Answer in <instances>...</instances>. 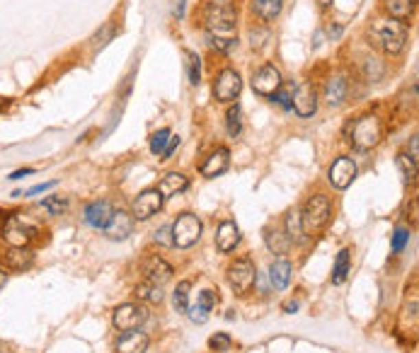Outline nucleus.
<instances>
[{"label":"nucleus","mask_w":419,"mask_h":353,"mask_svg":"<svg viewBox=\"0 0 419 353\" xmlns=\"http://www.w3.org/2000/svg\"><path fill=\"white\" fill-rule=\"evenodd\" d=\"M291 273H293V267L288 264L286 259L274 261V264L269 267V281H271V286H274L276 291H284V288L291 283Z\"/></svg>","instance_id":"obj_23"},{"label":"nucleus","mask_w":419,"mask_h":353,"mask_svg":"<svg viewBox=\"0 0 419 353\" xmlns=\"http://www.w3.org/2000/svg\"><path fill=\"white\" fill-rule=\"evenodd\" d=\"M291 107L296 109V114L303 119L313 117V114L317 112V93L310 82H301V85L296 87V93L291 95Z\"/></svg>","instance_id":"obj_12"},{"label":"nucleus","mask_w":419,"mask_h":353,"mask_svg":"<svg viewBox=\"0 0 419 353\" xmlns=\"http://www.w3.org/2000/svg\"><path fill=\"white\" fill-rule=\"evenodd\" d=\"M0 353H12V351H10V348H3V346H0Z\"/></svg>","instance_id":"obj_49"},{"label":"nucleus","mask_w":419,"mask_h":353,"mask_svg":"<svg viewBox=\"0 0 419 353\" xmlns=\"http://www.w3.org/2000/svg\"><path fill=\"white\" fill-rule=\"evenodd\" d=\"M344 97H347V80L342 75L330 77L328 85H325V102L337 107V104L344 102Z\"/></svg>","instance_id":"obj_24"},{"label":"nucleus","mask_w":419,"mask_h":353,"mask_svg":"<svg viewBox=\"0 0 419 353\" xmlns=\"http://www.w3.org/2000/svg\"><path fill=\"white\" fill-rule=\"evenodd\" d=\"M41 208L52 215H61L68 210V199H63V196H46V199L41 201Z\"/></svg>","instance_id":"obj_32"},{"label":"nucleus","mask_w":419,"mask_h":353,"mask_svg":"<svg viewBox=\"0 0 419 353\" xmlns=\"http://www.w3.org/2000/svg\"><path fill=\"white\" fill-rule=\"evenodd\" d=\"M349 269H352V256H349V249H342L335 259V269H332V283L335 286H342L349 276Z\"/></svg>","instance_id":"obj_27"},{"label":"nucleus","mask_w":419,"mask_h":353,"mask_svg":"<svg viewBox=\"0 0 419 353\" xmlns=\"http://www.w3.org/2000/svg\"><path fill=\"white\" fill-rule=\"evenodd\" d=\"M114 208L109 201H95V204H90L85 208V223L90 228H98V230H104V226L109 223V218H112Z\"/></svg>","instance_id":"obj_16"},{"label":"nucleus","mask_w":419,"mask_h":353,"mask_svg":"<svg viewBox=\"0 0 419 353\" xmlns=\"http://www.w3.org/2000/svg\"><path fill=\"white\" fill-rule=\"evenodd\" d=\"M133 232V218L131 213H124V210H114L109 223L104 226V235L114 242H122L126 240L128 235Z\"/></svg>","instance_id":"obj_15"},{"label":"nucleus","mask_w":419,"mask_h":353,"mask_svg":"<svg viewBox=\"0 0 419 353\" xmlns=\"http://www.w3.org/2000/svg\"><path fill=\"white\" fill-rule=\"evenodd\" d=\"M264 240H267V247H269L274 254H286L288 247H291V240H288L286 232L276 230V228H274V230H267Z\"/></svg>","instance_id":"obj_28"},{"label":"nucleus","mask_w":419,"mask_h":353,"mask_svg":"<svg viewBox=\"0 0 419 353\" xmlns=\"http://www.w3.org/2000/svg\"><path fill=\"white\" fill-rule=\"evenodd\" d=\"M228 281L238 295L250 293V288L255 286V281H257L255 264H252L250 259H236V264H230V269H228Z\"/></svg>","instance_id":"obj_8"},{"label":"nucleus","mask_w":419,"mask_h":353,"mask_svg":"<svg viewBox=\"0 0 419 353\" xmlns=\"http://www.w3.org/2000/svg\"><path fill=\"white\" fill-rule=\"evenodd\" d=\"M291 90H284V93L282 95H279V102H282L284 104V107H286V109H291Z\"/></svg>","instance_id":"obj_44"},{"label":"nucleus","mask_w":419,"mask_h":353,"mask_svg":"<svg viewBox=\"0 0 419 353\" xmlns=\"http://www.w3.org/2000/svg\"><path fill=\"white\" fill-rule=\"evenodd\" d=\"M238 242H240V230H238L236 223H230V220L220 223L218 232H216V245H218V249L233 252L238 247Z\"/></svg>","instance_id":"obj_20"},{"label":"nucleus","mask_w":419,"mask_h":353,"mask_svg":"<svg viewBox=\"0 0 419 353\" xmlns=\"http://www.w3.org/2000/svg\"><path fill=\"white\" fill-rule=\"evenodd\" d=\"M240 90H242L240 73L233 71V68H225V71L218 73V77L214 82V95L218 102H233L240 95Z\"/></svg>","instance_id":"obj_9"},{"label":"nucleus","mask_w":419,"mask_h":353,"mask_svg":"<svg viewBox=\"0 0 419 353\" xmlns=\"http://www.w3.org/2000/svg\"><path fill=\"white\" fill-rule=\"evenodd\" d=\"M252 90L262 97H274L282 90V73L274 66H262L260 71L252 75Z\"/></svg>","instance_id":"obj_10"},{"label":"nucleus","mask_w":419,"mask_h":353,"mask_svg":"<svg viewBox=\"0 0 419 353\" xmlns=\"http://www.w3.org/2000/svg\"><path fill=\"white\" fill-rule=\"evenodd\" d=\"M3 264L12 271H27V269L34 264V254H32L27 247H10V249L3 254Z\"/></svg>","instance_id":"obj_18"},{"label":"nucleus","mask_w":419,"mask_h":353,"mask_svg":"<svg viewBox=\"0 0 419 353\" xmlns=\"http://www.w3.org/2000/svg\"><path fill=\"white\" fill-rule=\"evenodd\" d=\"M187 189H190V180L179 172H168L158 184V191L163 194V199H168V196H177Z\"/></svg>","instance_id":"obj_21"},{"label":"nucleus","mask_w":419,"mask_h":353,"mask_svg":"<svg viewBox=\"0 0 419 353\" xmlns=\"http://www.w3.org/2000/svg\"><path fill=\"white\" fill-rule=\"evenodd\" d=\"M155 242L165 247L172 245V226H163L160 230H155Z\"/></svg>","instance_id":"obj_41"},{"label":"nucleus","mask_w":419,"mask_h":353,"mask_svg":"<svg viewBox=\"0 0 419 353\" xmlns=\"http://www.w3.org/2000/svg\"><path fill=\"white\" fill-rule=\"evenodd\" d=\"M136 297L138 300H146V302H163V288L158 286V283H150V281H144L136 286Z\"/></svg>","instance_id":"obj_29"},{"label":"nucleus","mask_w":419,"mask_h":353,"mask_svg":"<svg viewBox=\"0 0 419 353\" xmlns=\"http://www.w3.org/2000/svg\"><path fill=\"white\" fill-rule=\"evenodd\" d=\"M228 162H230L228 148H216L214 153L206 158V162L201 165V174L209 177V180H214V177H218V174H223L225 169H228Z\"/></svg>","instance_id":"obj_19"},{"label":"nucleus","mask_w":419,"mask_h":353,"mask_svg":"<svg viewBox=\"0 0 419 353\" xmlns=\"http://www.w3.org/2000/svg\"><path fill=\"white\" fill-rule=\"evenodd\" d=\"M356 177V162L352 158H337L328 172V180L335 189H347Z\"/></svg>","instance_id":"obj_13"},{"label":"nucleus","mask_w":419,"mask_h":353,"mask_svg":"<svg viewBox=\"0 0 419 353\" xmlns=\"http://www.w3.org/2000/svg\"><path fill=\"white\" fill-rule=\"evenodd\" d=\"M163 194L158 189H148L144 194H138L131 204V218L133 220H148L163 208Z\"/></svg>","instance_id":"obj_11"},{"label":"nucleus","mask_w":419,"mask_h":353,"mask_svg":"<svg viewBox=\"0 0 419 353\" xmlns=\"http://www.w3.org/2000/svg\"><path fill=\"white\" fill-rule=\"evenodd\" d=\"M177 148H179V136H174V138L170 136V145L163 150V160H170V158H172V153H174Z\"/></svg>","instance_id":"obj_43"},{"label":"nucleus","mask_w":419,"mask_h":353,"mask_svg":"<svg viewBox=\"0 0 419 353\" xmlns=\"http://www.w3.org/2000/svg\"><path fill=\"white\" fill-rule=\"evenodd\" d=\"M36 235V228L30 226L22 215H10L3 226V237L10 247H27Z\"/></svg>","instance_id":"obj_7"},{"label":"nucleus","mask_w":419,"mask_h":353,"mask_svg":"<svg viewBox=\"0 0 419 353\" xmlns=\"http://www.w3.org/2000/svg\"><path fill=\"white\" fill-rule=\"evenodd\" d=\"M385 8L390 12V20H398L403 25L414 15V0H385Z\"/></svg>","instance_id":"obj_26"},{"label":"nucleus","mask_w":419,"mask_h":353,"mask_svg":"<svg viewBox=\"0 0 419 353\" xmlns=\"http://www.w3.org/2000/svg\"><path fill=\"white\" fill-rule=\"evenodd\" d=\"M0 220H3V215H0Z\"/></svg>","instance_id":"obj_51"},{"label":"nucleus","mask_w":419,"mask_h":353,"mask_svg":"<svg viewBox=\"0 0 419 353\" xmlns=\"http://www.w3.org/2000/svg\"><path fill=\"white\" fill-rule=\"evenodd\" d=\"M168 143H170V131L168 128H160L158 134H153V138H150V153L163 155V150L168 148Z\"/></svg>","instance_id":"obj_36"},{"label":"nucleus","mask_w":419,"mask_h":353,"mask_svg":"<svg viewBox=\"0 0 419 353\" xmlns=\"http://www.w3.org/2000/svg\"><path fill=\"white\" fill-rule=\"evenodd\" d=\"M317 3H320V5H330V3H332V0H317Z\"/></svg>","instance_id":"obj_48"},{"label":"nucleus","mask_w":419,"mask_h":353,"mask_svg":"<svg viewBox=\"0 0 419 353\" xmlns=\"http://www.w3.org/2000/svg\"><path fill=\"white\" fill-rule=\"evenodd\" d=\"M383 138V123L376 114H366V117H359L352 126V143L361 150L374 148Z\"/></svg>","instance_id":"obj_4"},{"label":"nucleus","mask_w":419,"mask_h":353,"mask_svg":"<svg viewBox=\"0 0 419 353\" xmlns=\"http://www.w3.org/2000/svg\"><path fill=\"white\" fill-rule=\"evenodd\" d=\"M242 131V112L238 104H233V107L228 109V134L233 136V138H238Z\"/></svg>","instance_id":"obj_33"},{"label":"nucleus","mask_w":419,"mask_h":353,"mask_svg":"<svg viewBox=\"0 0 419 353\" xmlns=\"http://www.w3.org/2000/svg\"><path fill=\"white\" fill-rule=\"evenodd\" d=\"M209 346L214 348V351H230V346H233V341H230L228 334H216V337H211Z\"/></svg>","instance_id":"obj_39"},{"label":"nucleus","mask_w":419,"mask_h":353,"mask_svg":"<svg viewBox=\"0 0 419 353\" xmlns=\"http://www.w3.org/2000/svg\"><path fill=\"white\" fill-rule=\"evenodd\" d=\"M363 73H366L368 82H378L383 77V66H381L378 58H366V66H363Z\"/></svg>","instance_id":"obj_37"},{"label":"nucleus","mask_w":419,"mask_h":353,"mask_svg":"<svg viewBox=\"0 0 419 353\" xmlns=\"http://www.w3.org/2000/svg\"><path fill=\"white\" fill-rule=\"evenodd\" d=\"M201 237V220L194 213H182L172 226V245L179 249H190Z\"/></svg>","instance_id":"obj_5"},{"label":"nucleus","mask_w":419,"mask_h":353,"mask_svg":"<svg viewBox=\"0 0 419 353\" xmlns=\"http://www.w3.org/2000/svg\"><path fill=\"white\" fill-rule=\"evenodd\" d=\"M32 172H34V169H30V167H27V169H17V172L10 174V180H22V177H27V174H32Z\"/></svg>","instance_id":"obj_45"},{"label":"nucleus","mask_w":419,"mask_h":353,"mask_svg":"<svg viewBox=\"0 0 419 353\" xmlns=\"http://www.w3.org/2000/svg\"><path fill=\"white\" fill-rule=\"evenodd\" d=\"M238 15L225 0H214L204 10V29L211 49L220 53H228L230 49L238 47V32H236Z\"/></svg>","instance_id":"obj_1"},{"label":"nucleus","mask_w":419,"mask_h":353,"mask_svg":"<svg viewBox=\"0 0 419 353\" xmlns=\"http://www.w3.org/2000/svg\"><path fill=\"white\" fill-rule=\"evenodd\" d=\"M330 213H332V206H330L328 196H322V194L310 196L301 210L303 235H317V232L330 223Z\"/></svg>","instance_id":"obj_3"},{"label":"nucleus","mask_w":419,"mask_h":353,"mask_svg":"<svg viewBox=\"0 0 419 353\" xmlns=\"http://www.w3.org/2000/svg\"><path fill=\"white\" fill-rule=\"evenodd\" d=\"M216 302H218V295H216L214 291H204L199 297H196V305H192L187 313H190V319L196 324H204L206 319H209V313L216 307Z\"/></svg>","instance_id":"obj_17"},{"label":"nucleus","mask_w":419,"mask_h":353,"mask_svg":"<svg viewBox=\"0 0 419 353\" xmlns=\"http://www.w3.org/2000/svg\"><path fill=\"white\" fill-rule=\"evenodd\" d=\"M409 32L403 22L398 20H376V25L371 27V41L388 56L400 53L407 47Z\"/></svg>","instance_id":"obj_2"},{"label":"nucleus","mask_w":419,"mask_h":353,"mask_svg":"<svg viewBox=\"0 0 419 353\" xmlns=\"http://www.w3.org/2000/svg\"><path fill=\"white\" fill-rule=\"evenodd\" d=\"M187 77L192 85H199L201 80V61L194 51H187Z\"/></svg>","instance_id":"obj_34"},{"label":"nucleus","mask_w":419,"mask_h":353,"mask_svg":"<svg viewBox=\"0 0 419 353\" xmlns=\"http://www.w3.org/2000/svg\"><path fill=\"white\" fill-rule=\"evenodd\" d=\"M148 337L144 332H124V337L117 341V353H146Z\"/></svg>","instance_id":"obj_22"},{"label":"nucleus","mask_w":419,"mask_h":353,"mask_svg":"<svg viewBox=\"0 0 419 353\" xmlns=\"http://www.w3.org/2000/svg\"><path fill=\"white\" fill-rule=\"evenodd\" d=\"M114 36V25L112 22H107V25L102 27V32H98V34H95V49H102V47H107V41L112 39Z\"/></svg>","instance_id":"obj_38"},{"label":"nucleus","mask_w":419,"mask_h":353,"mask_svg":"<svg viewBox=\"0 0 419 353\" xmlns=\"http://www.w3.org/2000/svg\"><path fill=\"white\" fill-rule=\"evenodd\" d=\"M5 281H8V273H5V271H0V288L5 286Z\"/></svg>","instance_id":"obj_47"},{"label":"nucleus","mask_w":419,"mask_h":353,"mask_svg":"<svg viewBox=\"0 0 419 353\" xmlns=\"http://www.w3.org/2000/svg\"><path fill=\"white\" fill-rule=\"evenodd\" d=\"M172 305L177 313H187L190 310V281H182L177 286V291L172 295Z\"/></svg>","instance_id":"obj_31"},{"label":"nucleus","mask_w":419,"mask_h":353,"mask_svg":"<svg viewBox=\"0 0 419 353\" xmlns=\"http://www.w3.org/2000/svg\"><path fill=\"white\" fill-rule=\"evenodd\" d=\"M146 319H148V310H146L144 305H136V302L119 305L112 315V322L119 332H136Z\"/></svg>","instance_id":"obj_6"},{"label":"nucleus","mask_w":419,"mask_h":353,"mask_svg":"<svg viewBox=\"0 0 419 353\" xmlns=\"http://www.w3.org/2000/svg\"><path fill=\"white\" fill-rule=\"evenodd\" d=\"M284 310H286L288 315H293L298 310V302H286V305H284Z\"/></svg>","instance_id":"obj_46"},{"label":"nucleus","mask_w":419,"mask_h":353,"mask_svg":"<svg viewBox=\"0 0 419 353\" xmlns=\"http://www.w3.org/2000/svg\"><path fill=\"white\" fill-rule=\"evenodd\" d=\"M398 165H400V169H403L405 177H407V182H414V180H417V160H414L412 155L400 153V155H398Z\"/></svg>","instance_id":"obj_35"},{"label":"nucleus","mask_w":419,"mask_h":353,"mask_svg":"<svg viewBox=\"0 0 419 353\" xmlns=\"http://www.w3.org/2000/svg\"><path fill=\"white\" fill-rule=\"evenodd\" d=\"M58 182H44V184H36V186H32L30 191H27V196H36V194H44V191H49V189H54Z\"/></svg>","instance_id":"obj_42"},{"label":"nucleus","mask_w":419,"mask_h":353,"mask_svg":"<svg viewBox=\"0 0 419 353\" xmlns=\"http://www.w3.org/2000/svg\"><path fill=\"white\" fill-rule=\"evenodd\" d=\"M286 235H288V240H296V242H303V228H301V210H296L293 208L291 213L286 215Z\"/></svg>","instance_id":"obj_30"},{"label":"nucleus","mask_w":419,"mask_h":353,"mask_svg":"<svg viewBox=\"0 0 419 353\" xmlns=\"http://www.w3.org/2000/svg\"><path fill=\"white\" fill-rule=\"evenodd\" d=\"M3 107H5V102H3V99H0V109H3Z\"/></svg>","instance_id":"obj_50"},{"label":"nucleus","mask_w":419,"mask_h":353,"mask_svg":"<svg viewBox=\"0 0 419 353\" xmlns=\"http://www.w3.org/2000/svg\"><path fill=\"white\" fill-rule=\"evenodd\" d=\"M141 271H144L146 281L158 283V286H163V283H168L172 278V267L165 259H160L158 254L146 256L144 264H141Z\"/></svg>","instance_id":"obj_14"},{"label":"nucleus","mask_w":419,"mask_h":353,"mask_svg":"<svg viewBox=\"0 0 419 353\" xmlns=\"http://www.w3.org/2000/svg\"><path fill=\"white\" fill-rule=\"evenodd\" d=\"M252 12H255L260 20L271 22L279 17V12H282V0H255V3H252Z\"/></svg>","instance_id":"obj_25"},{"label":"nucleus","mask_w":419,"mask_h":353,"mask_svg":"<svg viewBox=\"0 0 419 353\" xmlns=\"http://www.w3.org/2000/svg\"><path fill=\"white\" fill-rule=\"evenodd\" d=\"M407 242H409V232L405 228H398L393 235V252H403Z\"/></svg>","instance_id":"obj_40"}]
</instances>
